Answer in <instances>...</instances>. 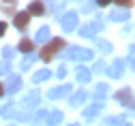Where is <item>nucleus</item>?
I'll list each match as a JSON object with an SVG mask.
<instances>
[{"label": "nucleus", "mask_w": 135, "mask_h": 126, "mask_svg": "<svg viewBox=\"0 0 135 126\" xmlns=\"http://www.w3.org/2000/svg\"><path fill=\"white\" fill-rule=\"evenodd\" d=\"M60 26L64 32H73L77 28V13L75 11H66L62 17H60Z\"/></svg>", "instance_id": "7ed1b4c3"}, {"label": "nucleus", "mask_w": 135, "mask_h": 126, "mask_svg": "<svg viewBox=\"0 0 135 126\" xmlns=\"http://www.w3.org/2000/svg\"><path fill=\"white\" fill-rule=\"evenodd\" d=\"M62 118H64V113L62 111H49V115H47V126H58L60 122H62Z\"/></svg>", "instance_id": "2eb2a0df"}, {"label": "nucleus", "mask_w": 135, "mask_h": 126, "mask_svg": "<svg viewBox=\"0 0 135 126\" xmlns=\"http://www.w3.org/2000/svg\"><path fill=\"white\" fill-rule=\"evenodd\" d=\"M4 32H7V24H4V22H0V37H2Z\"/></svg>", "instance_id": "c9c22d12"}, {"label": "nucleus", "mask_w": 135, "mask_h": 126, "mask_svg": "<svg viewBox=\"0 0 135 126\" xmlns=\"http://www.w3.org/2000/svg\"><path fill=\"white\" fill-rule=\"evenodd\" d=\"M103 105H105V100H99V103H94V105H90L86 111H84V118H86L88 122L90 120H94V115H99V111L103 109Z\"/></svg>", "instance_id": "9b49d317"}, {"label": "nucleus", "mask_w": 135, "mask_h": 126, "mask_svg": "<svg viewBox=\"0 0 135 126\" xmlns=\"http://www.w3.org/2000/svg\"><path fill=\"white\" fill-rule=\"evenodd\" d=\"M32 49H35V43H32L30 39H22V41H20V51L28 53V51H32Z\"/></svg>", "instance_id": "b1692460"}, {"label": "nucleus", "mask_w": 135, "mask_h": 126, "mask_svg": "<svg viewBox=\"0 0 135 126\" xmlns=\"http://www.w3.org/2000/svg\"><path fill=\"white\" fill-rule=\"evenodd\" d=\"M47 115H49V111L41 109V111H37V118H35V120H37V122H45V118H47Z\"/></svg>", "instance_id": "7c9ffc66"}, {"label": "nucleus", "mask_w": 135, "mask_h": 126, "mask_svg": "<svg viewBox=\"0 0 135 126\" xmlns=\"http://www.w3.org/2000/svg\"><path fill=\"white\" fill-rule=\"evenodd\" d=\"M129 64H131V66H135V45L129 49Z\"/></svg>", "instance_id": "2f4dec72"}, {"label": "nucleus", "mask_w": 135, "mask_h": 126, "mask_svg": "<svg viewBox=\"0 0 135 126\" xmlns=\"http://www.w3.org/2000/svg\"><path fill=\"white\" fill-rule=\"evenodd\" d=\"M20 88H22V77H20V75H11V73H9V79H7L4 90H7L9 94H15V92H20Z\"/></svg>", "instance_id": "39448f33"}, {"label": "nucleus", "mask_w": 135, "mask_h": 126, "mask_svg": "<svg viewBox=\"0 0 135 126\" xmlns=\"http://www.w3.org/2000/svg\"><path fill=\"white\" fill-rule=\"evenodd\" d=\"M122 122H124V115H112V118H107V120H105V124H107V126H120Z\"/></svg>", "instance_id": "393cba45"}, {"label": "nucleus", "mask_w": 135, "mask_h": 126, "mask_svg": "<svg viewBox=\"0 0 135 126\" xmlns=\"http://www.w3.org/2000/svg\"><path fill=\"white\" fill-rule=\"evenodd\" d=\"M103 70H107V68H105V62H103V60H97V64H94V73H103Z\"/></svg>", "instance_id": "c756f323"}, {"label": "nucleus", "mask_w": 135, "mask_h": 126, "mask_svg": "<svg viewBox=\"0 0 135 126\" xmlns=\"http://www.w3.org/2000/svg\"><path fill=\"white\" fill-rule=\"evenodd\" d=\"M13 24H15V28H17V30H26L28 24H30V13H28V11L17 13V15H15V19H13Z\"/></svg>", "instance_id": "6e6552de"}, {"label": "nucleus", "mask_w": 135, "mask_h": 126, "mask_svg": "<svg viewBox=\"0 0 135 126\" xmlns=\"http://www.w3.org/2000/svg\"><path fill=\"white\" fill-rule=\"evenodd\" d=\"M2 94H4V85L0 83V96H2Z\"/></svg>", "instance_id": "e433bc0d"}, {"label": "nucleus", "mask_w": 135, "mask_h": 126, "mask_svg": "<svg viewBox=\"0 0 135 126\" xmlns=\"http://www.w3.org/2000/svg\"><path fill=\"white\" fill-rule=\"evenodd\" d=\"M37 58H39V53H37L35 49H32V51H28V53H26V58L22 60V66H20V68H22V70H28L32 64H35V60H37Z\"/></svg>", "instance_id": "4468645a"}, {"label": "nucleus", "mask_w": 135, "mask_h": 126, "mask_svg": "<svg viewBox=\"0 0 135 126\" xmlns=\"http://www.w3.org/2000/svg\"><path fill=\"white\" fill-rule=\"evenodd\" d=\"M105 94H107V83H99L94 90V98H103Z\"/></svg>", "instance_id": "a878e982"}, {"label": "nucleus", "mask_w": 135, "mask_h": 126, "mask_svg": "<svg viewBox=\"0 0 135 126\" xmlns=\"http://www.w3.org/2000/svg\"><path fill=\"white\" fill-rule=\"evenodd\" d=\"M49 39H52V34H49V28H47V26L39 28V32H37V37H35V41H37V43H47Z\"/></svg>", "instance_id": "a211bd4d"}, {"label": "nucleus", "mask_w": 135, "mask_h": 126, "mask_svg": "<svg viewBox=\"0 0 135 126\" xmlns=\"http://www.w3.org/2000/svg\"><path fill=\"white\" fill-rule=\"evenodd\" d=\"M30 15H45V2L43 0H35V2H30L28 9H26Z\"/></svg>", "instance_id": "f8f14e48"}, {"label": "nucleus", "mask_w": 135, "mask_h": 126, "mask_svg": "<svg viewBox=\"0 0 135 126\" xmlns=\"http://www.w3.org/2000/svg\"><path fill=\"white\" fill-rule=\"evenodd\" d=\"M62 47H64V41H62V39H49V43H47V45L43 47V51H41V58H43L45 62H49Z\"/></svg>", "instance_id": "f03ea898"}, {"label": "nucleus", "mask_w": 135, "mask_h": 126, "mask_svg": "<svg viewBox=\"0 0 135 126\" xmlns=\"http://www.w3.org/2000/svg\"><path fill=\"white\" fill-rule=\"evenodd\" d=\"M75 77H77V81L79 83H90V79H92V73L86 68V66H77V70H75Z\"/></svg>", "instance_id": "ddd939ff"}, {"label": "nucleus", "mask_w": 135, "mask_h": 126, "mask_svg": "<svg viewBox=\"0 0 135 126\" xmlns=\"http://www.w3.org/2000/svg\"><path fill=\"white\" fill-rule=\"evenodd\" d=\"M94 32H97V28H94L92 22H90V24H84V26L79 28V34H81L84 39H92V37H94Z\"/></svg>", "instance_id": "f3484780"}, {"label": "nucleus", "mask_w": 135, "mask_h": 126, "mask_svg": "<svg viewBox=\"0 0 135 126\" xmlns=\"http://www.w3.org/2000/svg\"><path fill=\"white\" fill-rule=\"evenodd\" d=\"M39 98H41V92H39V90H32V92H28V94L24 96V107H26V109L37 107V105H39Z\"/></svg>", "instance_id": "1a4fd4ad"}, {"label": "nucleus", "mask_w": 135, "mask_h": 126, "mask_svg": "<svg viewBox=\"0 0 135 126\" xmlns=\"http://www.w3.org/2000/svg\"><path fill=\"white\" fill-rule=\"evenodd\" d=\"M69 126H77V124H69Z\"/></svg>", "instance_id": "ea45409f"}, {"label": "nucleus", "mask_w": 135, "mask_h": 126, "mask_svg": "<svg viewBox=\"0 0 135 126\" xmlns=\"http://www.w3.org/2000/svg\"><path fill=\"white\" fill-rule=\"evenodd\" d=\"M86 98H88V94L84 92V90H79V92H75V94L71 96V100H69V105H71V107H79V105H81L84 100H86Z\"/></svg>", "instance_id": "dca6fc26"}, {"label": "nucleus", "mask_w": 135, "mask_h": 126, "mask_svg": "<svg viewBox=\"0 0 135 126\" xmlns=\"http://www.w3.org/2000/svg\"><path fill=\"white\" fill-rule=\"evenodd\" d=\"M71 94V85L66 83V85H60V88H54V90H49L47 96L49 98H64V96H69Z\"/></svg>", "instance_id": "9d476101"}, {"label": "nucleus", "mask_w": 135, "mask_h": 126, "mask_svg": "<svg viewBox=\"0 0 135 126\" xmlns=\"http://www.w3.org/2000/svg\"><path fill=\"white\" fill-rule=\"evenodd\" d=\"M133 68H135V66H133Z\"/></svg>", "instance_id": "a19ab883"}, {"label": "nucleus", "mask_w": 135, "mask_h": 126, "mask_svg": "<svg viewBox=\"0 0 135 126\" xmlns=\"http://www.w3.org/2000/svg\"><path fill=\"white\" fill-rule=\"evenodd\" d=\"M11 73V64H9V60H2L0 62V75H9Z\"/></svg>", "instance_id": "cd10ccee"}, {"label": "nucleus", "mask_w": 135, "mask_h": 126, "mask_svg": "<svg viewBox=\"0 0 135 126\" xmlns=\"http://www.w3.org/2000/svg\"><path fill=\"white\" fill-rule=\"evenodd\" d=\"M94 43H97V47L103 51V53H109V51L114 49V47H112V43H109V41H105V39H94Z\"/></svg>", "instance_id": "aec40b11"}, {"label": "nucleus", "mask_w": 135, "mask_h": 126, "mask_svg": "<svg viewBox=\"0 0 135 126\" xmlns=\"http://www.w3.org/2000/svg\"><path fill=\"white\" fill-rule=\"evenodd\" d=\"M2 56H4V60H13V58H15V49H13L11 45L2 47Z\"/></svg>", "instance_id": "bb28decb"}, {"label": "nucleus", "mask_w": 135, "mask_h": 126, "mask_svg": "<svg viewBox=\"0 0 135 126\" xmlns=\"http://www.w3.org/2000/svg\"><path fill=\"white\" fill-rule=\"evenodd\" d=\"M131 17V11L127 9V7H120V9H114L112 13H109V19L112 22H127Z\"/></svg>", "instance_id": "0eeeda50"}, {"label": "nucleus", "mask_w": 135, "mask_h": 126, "mask_svg": "<svg viewBox=\"0 0 135 126\" xmlns=\"http://www.w3.org/2000/svg\"><path fill=\"white\" fill-rule=\"evenodd\" d=\"M43 2L52 9L54 13H60V9H62V4H64V0H43Z\"/></svg>", "instance_id": "412c9836"}, {"label": "nucleus", "mask_w": 135, "mask_h": 126, "mask_svg": "<svg viewBox=\"0 0 135 126\" xmlns=\"http://www.w3.org/2000/svg\"><path fill=\"white\" fill-rule=\"evenodd\" d=\"M49 77H52V70H49V68H43V70H39V73L32 77V81H35V83H41V81H47Z\"/></svg>", "instance_id": "6ab92c4d"}, {"label": "nucleus", "mask_w": 135, "mask_h": 126, "mask_svg": "<svg viewBox=\"0 0 135 126\" xmlns=\"http://www.w3.org/2000/svg\"><path fill=\"white\" fill-rule=\"evenodd\" d=\"M122 73H124V60H114V64L107 68V75L109 77H114V79H120L122 77Z\"/></svg>", "instance_id": "423d86ee"}, {"label": "nucleus", "mask_w": 135, "mask_h": 126, "mask_svg": "<svg viewBox=\"0 0 135 126\" xmlns=\"http://www.w3.org/2000/svg\"><path fill=\"white\" fill-rule=\"evenodd\" d=\"M114 98L118 103H122L124 107H135V100H133V92L129 88H122V90H118V92L114 94Z\"/></svg>", "instance_id": "20e7f679"}, {"label": "nucleus", "mask_w": 135, "mask_h": 126, "mask_svg": "<svg viewBox=\"0 0 135 126\" xmlns=\"http://www.w3.org/2000/svg\"><path fill=\"white\" fill-rule=\"evenodd\" d=\"M94 2H97V7H105V4L112 2V0H94Z\"/></svg>", "instance_id": "f704fd0d"}, {"label": "nucleus", "mask_w": 135, "mask_h": 126, "mask_svg": "<svg viewBox=\"0 0 135 126\" xmlns=\"http://www.w3.org/2000/svg\"><path fill=\"white\" fill-rule=\"evenodd\" d=\"M0 115H2V118H13V115H15V105H13V103L4 105L2 109H0Z\"/></svg>", "instance_id": "5701e85b"}, {"label": "nucleus", "mask_w": 135, "mask_h": 126, "mask_svg": "<svg viewBox=\"0 0 135 126\" xmlns=\"http://www.w3.org/2000/svg\"><path fill=\"white\" fill-rule=\"evenodd\" d=\"M114 2H118V4H120V7H133V2H135V0H114Z\"/></svg>", "instance_id": "473e14b6"}, {"label": "nucleus", "mask_w": 135, "mask_h": 126, "mask_svg": "<svg viewBox=\"0 0 135 126\" xmlns=\"http://www.w3.org/2000/svg\"><path fill=\"white\" fill-rule=\"evenodd\" d=\"M62 60H77V62H88L92 60V51L86 47H79V45H71L69 49H64L62 53Z\"/></svg>", "instance_id": "f257e3e1"}, {"label": "nucleus", "mask_w": 135, "mask_h": 126, "mask_svg": "<svg viewBox=\"0 0 135 126\" xmlns=\"http://www.w3.org/2000/svg\"><path fill=\"white\" fill-rule=\"evenodd\" d=\"M17 120H20V122H30L32 115H30V111H20V113H17Z\"/></svg>", "instance_id": "c85d7f7f"}, {"label": "nucleus", "mask_w": 135, "mask_h": 126, "mask_svg": "<svg viewBox=\"0 0 135 126\" xmlns=\"http://www.w3.org/2000/svg\"><path fill=\"white\" fill-rule=\"evenodd\" d=\"M120 126H131V124H127V122H122V124H120Z\"/></svg>", "instance_id": "58836bf2"}, {"label": "nucleus", "mask_w": 135, "mask_h": 126, "mask_svg": "<svg viewBox=\"0 0 135 126\" xmlns=\"http://www.w3.org/2000/svg\"><path fill=\"white\" fill-rule=\"evenodd\" d=\"M94 9H97V2H94V0H84L81 7H79V11H81V13H92Z\"/></svg>", "instance_id": "4be33fe9"}, {"label": "nucleus", "mask_w": 135, "mask_h": 126, "mask_svg": "<svg viewBox=\"0 0 135 126\" xmlns=\"http://www.w3.org/2000/svg\"><path fill=\"white\" fill-rule=\"evenodd\" d=\"M4 2H9V4H15V0H4Z\"/></svg>", "instance_id": "4c0bfd02"}, {"label": "nucleus", "mask_w": 135, "mask_h": 126, "mask_svg": "<svg viewBox=\"0 0 135 126\" xmlns=\"http://www.w3.org/2000/svg\"><path fill=\"white\" fill-rule=\"evenodd\" d=\"M56 75H58L60 79H62V77H66V68H64V66H60V68H58V73H56Z\"/></svg>", "instance_id": "72a5a7b5"}]
</instances>
